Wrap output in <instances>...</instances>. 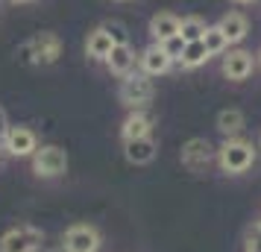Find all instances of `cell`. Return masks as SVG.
<instances>
[{
    "label": "cell",
    "instance_id": "cell-1",
    "mask_svg": "<svg viewBox=\"0 0 261 252\" xmlns=\"http://www.w3.org/2000/svg\"><path fill=\"white\" fill-rule=\"evenodd\" d=\"M252 161H255V147H252V141L241 138V135L238 138H226L223 144L217 147V164L229 176L247 173L252 167Z\"/></svg>",
    "mask_w": 261,
    "mask_h": 252
},
{
    "label": "cell",
    "instance_id": "cell-2",
    "mask_svg": "<svg viewBox=\"0 0 261 252\" xmlns=\"http://www.w3.org/2000/svg\"><path fill=\"white\" fill-rule=\"evenodd\" d=\"M18 56L27 65H53L62 56V41L56 33H36L33 38H27L21 44Z\"/></svg>",
    "mask_w": 261,
    "mask_h": 252
},
{
    "label": "cell",
    "instance_id": "cell-3",
    "mask_svg": "<svg viewBox=\"0 0 261 252\" xmlns=\"http://www.w3.org/2000/svg\"><path fill=\"white\" fill-rule=\"evenodd\" d=\"M100 246H103V235L91 223H73L62 235V249L65 252H100Z\"/></svg>",
    "mask_w": 261,
    "mask_h": 252
},
{
    "label": "cell",
    "instance_id": "cell-4",
    "mask_svg": "<svg viewBox=\"0 0 261 252\" xmlns=\"http://www.w3.org/2000/svg\"><path fill=\"white\" fill-rule=\"evenodd\" d=\"M68 170V153L56 144H41L33 153V173L41 179H56Z\"/></svg>",
    "mask_w": 261,
    "mask_h": 252
},
{
    "label": "cell",
    "instance_id": "cell-5",
    "mask_svg": "<svg viewBox=\"0 0 261 252\" xmlns=\"http://www.w3.org/2000/svg\"><path fill=\"white\" fill-rule=\"evenodd\" d=\"M153 76H147V73H129L120 82V103L129 108H144L153 100Z\"/></svg>",
    "mask_w": 261,
    "mask_h": 252
},
{
    "label": "cell",
    "instance_id": "cell-6",
    "mask_svg": "<svg viewBox=\"0 0 261 252\" xmlns=\"http://www.w3.org/2000/svg\"><path fill=\"white\" fill-rule=\"evenodd\" d=\"M41 229L30 226V223H21V226H12L9 232L0 235V252H36L41 246Z\"/></svg>",
    "mask_w": 261,
    "mask_h": 252
},
{
    "label": "cell",
    "instance_id": "cell-7",
    "mask_svg": "<svg viewBox=\"0 0 261 252\" xmlns=\"http://www.w3.org/2000/svg\"><path fill=\"white\" fill-rule=\"evenodd\" d=\"M179 161L191 173H202L212 161H217V147H212L205 138H188L179 150Z\"/></svg>",
    "mask_w": 261,
    "mask_h": 252
},
{
    "label": "cell",
    "instance_id": "cell-8",
    "mask_svg": "<svg viewBox=\"0 0 261 252\" xmlns=\"http://www.w3.org/2000/svg\"><path fill=\"white\" fill-rule=\"evenodd\" d=\"M3 150L15 158H33V153L38 150V138L30 126H9V132L3 135Z\"/></svg>",
    "mask_w": 261,
    "mask_h": 252
},
{
    "label": "cell",
    "instance_id": "cell-9",
    "mask_svg": "<svg viewBox=\"0 0 261 252\" xmlns=\"http://www.w3.org/2000/svg\"><path fill=\"white\" fill-rule=\"evenodd\" d=\"M223 76L229 79V82H244L249 73H252V68H255V59H252V53L249 50H226L223 53Z\"/></svg>",
    "mask_w": 261,
    "mask_h": 252
},
{
    "label": "cell",
    "instance_id": "cell-10",
    "mask_svg": "<svg viewBox=\"0 0 261 252\" xmlns=\"http://www.w3.org/2000/svg\"><path fill=\"white\" fill-rule=\"evenodd\" d=\"M159 156V141H155L153 135H144V138H126L123 141V158L135 164V167H144V164H150L155 161Z\"/></svg>",
    "mask_w": 261,
    "mask_h": 252
},
{
    "label": "cell",
    "instance_id": "cell-11",
    "mask_svg": "<svg viewBox=\"0 0 261 252\" xmlns=\"http://www.w3.org/2000/svg\"><path fill=\"white\" fill-rule=\"evenodd\" d=\"M153 126H155V118L147 108H132L120 123V135H123V141L126 138H144V135H153Z\"/></svg>",
    "mask_w": 261,
    "mask_h": 252
},
{
    "label": "cell",
    "instance_id": "cell-12",
    "mask_svg": "<svg viewBox=\"0 0 261 252\" xmlns=\"http://www.w3.org/2000/svg\"><path fill=\"white\" fill-rule=\"evenodd\" d=\"M138 65H141V73H147V76H162V73H167L173 68V59L165 53L162 44H150L138 56Z\"/></svg>",
    "mask_w": 261,
    "mask_h": 252
},
{
    "label": "cell",
    "instance_id": "cell-13",
    "mask_svg": "<svg viewBox=\"0 0 261 252\" xmlns=\"http://www.w3.org/2000/svg\"><path fill=\"white\" fill-rule=\"evenodd\" d=\"M135 62H138V56H135V50H132V44H115L112 47V53H109L106 59V68L115 76H129V73H135Z\"/></svg>",
    "mask_w": 261,
    "mask_h": 252
},
{
    "label": "cell",
    "instance_id": "cell-14",
    "mask_svg": "<svg viewBox=\"0 0 261 252\" xmlns=\"http://www.w3.org/2000/svg\"><path fill=\"white\" fill-rule=\"evenodd\" d=\"M112 47H115V38L109 36L106 26H94L88 33V38H85V56L94 59V62H106Z\"/></svg>",
    "mask_w": 261,
    "mask_h": 252
},
{
    "label": "cell",
    "instance_id": "cell-15",
    "mask_svg": "<svg viewBox=\"0 0 261 252\" xmlns=\"http://www.w3.org/2000/svg\"><path fill=\"white\" fill-rule=\"evenodd\" d=\"M179 24H182V18H176L173 12H155L150 18V36L155 44H162L167 38L179 36Z\"/></svg>",
    "mask_w": 261,
    "mask_h": 252
},
{
    "label": "cell",
    "instance_id": "cell-16",
    "mask_svg": "<svg viewBox=\"0 0 261 252\" xmlns=\"http://www.w3.org/2000/svg\"><path fill=\"white\" fill-rule=\"evenodd\" d=\"M217 26H220V33L229 38V44H241V41L247 38V33H249L247 15H241V12H226L223 18L217 21Z\"/></svg>",
    "mask_w": 261,
    "mask_h": 252
},
{
    "label": "cell",
    "instance_id": "cell-17",
    "mask_svg": "<svg viewBox=\"0 0 261 252\" xmlns=\"http://www.w3.org/2000/svg\"><path fill=\"white\" fill-rule=\"evenodd\" d=\"M214 126H217V132L223 138H238L244 132V126H247V118H244L241 108H223L217 115V120H214Z\"/></svg>",
    "mask_w": 261,
    "mask_h": 252
},
{
    "label": "cell",
    "instance_id": "cell-18",
    "mask_svg": "<svg viewBox=\"0 0 261 252\" xmlns=\"http://www.w3.org/2000/svg\"><path fill=\"white\" fill-rule=\"evenodd\" d=\"M208 59H212V56H208V50H205V44H202V38H200V41H188V44H185L179 65H182V68H188V71H194V68L205 65Z\"/></svg>",
    "mask_w": 261,
    "mask_h": 252
},
{
    "label": "cell",
    "instance_id": "cell-19",
    "mask_svg": "<svg viewBox=\"0 0 261 252\" xmlns=\"http://www.w3.org/2000/svg\"><path fill=\"white\" fill-rule=\"evenodd\" d=\"M205 21L202 18H197V15H188V18H182V24H179V36H182V41L188 44V41H200L202 36H205Z\"/></svg>",
    "mask_w": 261,
    "mask_h": 252
},
{
    "label": "cell",
    "instance_id": "cell-20",
    "mask_svg": "<svg viewBox=\"0 0 261 252\" xmlns=\"http://www.w3.org/2000/svg\"><path fill=\"white\" fill-rule=\"evenodd\" d=\"M202 44H205V50H208V56H223L226 50H229V38L220 33V26L214 24V26H208V30H205Z\"/></svg>",
    "mask_w": 261,
    "mask_h": 252
},
{
    "label": "cell",
    "instance_id": "cell-21",
    "mask_svg": "<svg viewBox=\"0 0 261 252\" xmlns=\"http://www.w3.org/2000/svg\"><path fill=\"white\" fill-rule=\"evenodd\" d=\"M162 47H165V53L173 62H179L182 59V50H185V41H182V36H173V38H167V41H162Z\"/></svg>",
    "mask_w": 261,
    "mask_h": 252
},
{
    "label": "cell",
    "instance_id": "cell-22",
    "mask_svg": "<svg viewBox=\"0 0 261 252\" xmlns=\"http://www.w3.org/2000/svg\"><path fill=\"white\" fill-rule=\"evenodd\" d=\"M244 252H261V226H255L247 232V240H244Z\"/></svg>",
    "mask_w": 261,
    "mask_h": 252
},
{
    "label": "cell",
    "instance_id": "cell-23",
    "mask_svg": "<svg viewBox=\"0 0 261 252\" xmlns=\"http://www.w3.org/2000/svg\"><path fill=\"white\" fill-rule=\"evenodd\" d=\"M109 30V36L115 38V44H129V36H126V26L118 24V21H109V24H103Z\"/></svg>",
    "mask_w": 261,
    "mask_h": 252
},
{
    "label": "cell",
    "instance_id": "cell-24",
    "mask_svg": "<svg viewBox=\"0 0 261 252\" xmlns=\"http://www.w3.org/2000/svg\"><path fill=\"white\" fill-rule=\"evenodd\" d=\"M9 126H12V123H9V118H6V108L0 106V141H3V135L9 132Z\"/></svg>",
    "mask_w": 261,
    "mask_h": 252
},
{
    "label": "cell",
    "instance_id": "cell-25",
    "mask_svg": "<svg viewBox=\"0 0 261 252\" xmlns=\"http://www.w3.org/2000/svg\"><path fill=\"white\" fill-rule=\"evenodd\" d=\"M235 3H252V0H235Z\"/></svg>",
    "mask_w": 261,
    "mask_h": 252
},
{
    "label": "cell",
    "instance_id": "cell-26",
    "mask_svg": "<svg viewBox=\"0 0 261 252\" xmlns=\"http://www.w3.org/2000/svg\"><path fill=\"white\" fill-rule=\"evenodd\" d=\"M12 3H30V0H12Z\"/></svg>",
    "mask_w": 261,
    "mask_h": 252
},
{
    "label": "cell",
    "instance_id": "cell-27",
    "mask_svg": "<svg viewBox=\"0 0 261 252\" xmlns=\"http://www.w3.org/2000/svg\"><path fill=\"white\" fill-rule=\"evenodd\" d=\"M258 62H261V50H258Z\"/></svg>",
    "mask_w": 261,
    "mask_h": 252
},
{
    "label": "cell",
    "instance_id": "cell-28",
    "mask_svg": "<svg viewBox=\"0 0 261 252\" xmlns=\"http://www.w3.org/2000/svg\"><path fill=\"white\" fill-rule=\"evenodd\" d=\"M0 147H3V141H0Z\"/></svg>",
    "mask_w": 261,
    "mask_h": 252
},
{
    "label": "cell",
    "instance_id": "cell-29",
    "mask_svg": "<svg viewBox=\"0 0 261 252\" xmlns=\"http://www.w3.org/2000/svg\"><path fill=\"white\" fill-rule=\"evenodd\" d=\"M258 226H261V220H258Z\"/></svg>",
    "mask_w": 261,
    "mask_h": 252
},
{
    "label": "cell",
    "instance_id": "cell-30",
    "mask_svg": "<svg viewBox=\"0 0 261 252\" xmlns=\"http://www.w3.org/2000/svg\"><path fill=\"white\" fill-rule=\"evenodd\" d=\"M53 252H59V249H53Z\"/></svg>",
    "mask_w": 261,
    "mask_h": 252
}]
</instances>
